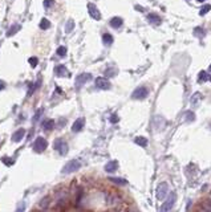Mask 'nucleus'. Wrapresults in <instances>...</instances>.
I'll return each instance as SVG.
<instances>
[{
  "label": "nucleus",
  "instance_id": "obj_1",
  "mask_svg": "<svg viewBox=\"0 0 211 212\" xmlns=\"http://www.w3.org/2000/svg\"><path fill=\"white\" fill-rule=\"evenodd\" d=\"M106 203L110 212H123L126 208L123 200L118 195H116V193H109L106 198Z\"/></svg>",
  "mask_w": 211,
  "mask_h": 212
},
{
  "label": "nucleus",
  "instance_id": "obj_2",
  "mask_svg": "<svg viewBox=\"0 0 211 212\" xmlns=\"http://www.w3.org/2000/svg\"><path fill=\"white\" fill-rule=\"evenodd\" d=\"M177 200V193L175 192H170V195L166 196V200L163 202V204L159 208V212H171L174 204Z\"/></svg>",
  "mask_w": 211,
  "mask_h": 212
},
{
  "label": "nucleus",
  "instance_id": "obj_3",
  "mask_svg": "<svg viewBox=\"0 0 211 212\" xmlns=\"http://www.w3.org/2000/svg\"><path fill=\"white\" fill-rule=\"evenodd\" d=\"M80 169H81V162L77 160V159H72L63 167L61 173H63L64 175H69V174H73V173H76V171H78Z\"/></svg>",
  "mask_w": 211,
  "mask_h": 212
},
{
  "label": "nucleus",
  "instance_id": "obj_4",
  "mask_svg": "<svg viewBox=\"0 0 211 212\" xmlns=\"http://www.w3.org/2000/svg\"><path fill=\"white\" fill-rule=\"evenodd\" d=\"M167 195H169V184L166 182H162V183L158 184L157 190H155V198H157V200H165Z\"/></svg>",
  "mask_w": 211,
  "mask_h": 212
},
{
  "label": "nucleus",
  "instance_id": "obj_5",
  "mask_svg": "<svg viewBox=\"0 0 211 212\" xmlns=\"http://www.w3.org/2000/svg\"><path fill=\"white\" fill-rule=\"evenodd\" d=\"M47 147H48V142H47L45 138L43 137H37L33 142V151L37 152V154H41V152H44Z\"/></svg>",
  "mask_w": 211,
  "mask_h": 212
},
{
  "label": "nucleus",
  "instance_id": "obj_6",
  "mask_svg": "<svg viewBox=\"0 0 211 212\" xmlns=\"http://www.w3.org/2000/svg\"><path fill=\"white\" fill-rule=\"evenodd\" d=\"M53 149L56 151H59L60 155H67L68 154V143L60 138H57L56 141L53 142Z\"/></svg>",
  "mask_w": 211,
  "mask_h": 212
},
{
  "label": "nucleus",
  "instance_id": "obj_7",
  "mask_svg": "<svg viewBox=\"0 0 211 212\" xmlns=\"http://www.w3.org/2000/svg\"><path fill=\"white\" fill-rule=\"evenodd\" d=\"M149 96V89L146 86H140L132 93V98L133 100H145Z\"/></svg>",
  "mask_w": 211,
  "mask_h": 212
},
{
  "label": "nucleus",
  "instance_id": "obj_8",
  "mask_svg": "<svg viewBox=\"0 0 211 212\" xmlns=\"http://www.w3.org/2000/svg\"><path fill=\"white\" fill-rule=\"evenodd\" d=\"M93 76L90 74V73H81V74H78L77 77H76V82H74V85L77 89H80L81 86H84L86 82H89L90 80H92Z\"/></svg>",
  "mask_w": 211,
  "mask_h": 212
},
{
  "label": "nucleus",
  "instance_id": "obj_9",
  "mask_svg": "<svg viewBox=\"0 0 211 212\" xmlns=\"http://www.w3.org/2000/svg\"><path fill=\"white\" fill-rule=\"evenodd\" d=\"M96 87L101 90H109L112 87L110 81L106 77H97L96 78Z\"/></svg>",
  "mask_w": 211,
  "mask_h": 212
},
{
  "label": "nucleus",
  "instance_id": "obj_10",
  "mask_svg": "<svg viewBox=\"0 0 211 212\" xmlns=\"http://www.w3.org/2000/svg\"><path fill=\"white\" fill-rule=\"evenodd\" d=\"M88 11H89V15H90L92 19H94V20H100L101 19V13H100V11H98V8L96 7L94 3H89V4H88Z\"/></svg>",
  "mask_w": 211,
  "mask_h": 212
},
{
  "label": "nucleus",
  "instance_id": "obj_11",
  "mask_svg": "<svg viewBox=\"0 0 211 212\" xmlns=\"http://www.w3.org/2000/svg\"><path fill=\"white\" fill-rule=\"evenodd\" d=\"M84 126H85V118H77L74 121V123L72 125V131L73 133H80L82 129H84Z\"/></svg>",
  "mask_w": 211,
  "mask_h": 212
},
{
  "label": "nucleus",
  "instance_id": "obj_12",
  "mask_svg": "<svg viewBox=\"0 0 211 212\" xmlns=\"http://www.w3.org/2000/svg\"><path fill=\"white\" fill-rule=\"evenodd\" d=\"M105 171H106L108 174H113L116 173V171L118 170V162L117 160H110V162H108L106 164H105Z\"/></svg>",
  "mask_w": 211,
  "mask_h": 212
},
{
  "label": "nucleus",
  "instance_id": "obj_13",
  "mask_svg": "<svg viewBox=\"0 0 211 212\" xmlns=\"http://www.w3.org/2000/svg\"><path fill=\"white\" fill-rule=\"evenodd\" d=\"M25 137V130L24 129H17L15 133L12 134V142L15 143H19V142Z\"/></svg>",
  "mask_w": 211,
  "mask_h": 212
},
{
  "label": "nucleus",
  "instance_id": "obj_14",
  "mask_svg": "<svg viewBox=\"0 0 211 212\" xmlns=\"http://www.w3.org/2000/svg\"><path fill=\"white\" fill-rule=\"evenodd\" d=\"M54 73H56L57 77H67L68 76V70H67V68H65V65H56Z\"/></svg>",
  "mask_w": 211,
  "mask_h": 212
},
{
  "label": "nucleus",
  "instance_id": "obj_15",
  "mask_svg": "<svg viewBox=\"0 0 211 212\" xmlns=\"http://www.w3.org/2000/svg\"><path fill=\"white\" fill-rule=\"evenodd\" d=\"M147 21H149V23H150V24H154V25H159V24H161V17H159L158 16V15L157 13H147Z\"/></svg>",
  "mask_w": 211,
  "mask_h": 212
},
{
  "label": "nucleus",
  "instance_id": "obj_16",
  "mask_svg": "<svg viewBox=\"0 0 211 212\" xmlns=\"http://www.w3.org/2000/svg\"><path fill=\"white\" fill-rule=\"evenodd\" d=\"M123 24V20L121 19V17H113V19H110V21H109V25H110L112 28H114V29H118V28H121V25Z\"/></svg>",
  "mask_w": 211,
  "mask_h": 212
},
{
  "label": "nucleus",
  "instance_id": "obj_17",
  "mask_svg": "<svg viewBox=\"0 0 211 212\" xmlns=\"http://www.w3.org/2000/svg\"><path fill=\"white\" fill-rule=\"evenodd\" d=\"M165 127V121H163L162 117L155 115L154 117V129L155 130H162Z\"/></svg>",
  "mask_w": 211,
  "mask_h": 212
},
{
  "label": "nucleus",
  "instance_id": "obj_18",
  "mask_svg": "<svg viewBox=\"0 0 211 212\" xmlns=\"http://www.w3.org/2000/svg\"><path fill=\"white\" fill-rule=\"evenodd\" d=\"M202 98H203V96H202V94L199 93V92L194 93V94L191 96V98H190V104H191V106H194V108H195V106H198L199 101H201Z\"/></svg>",
  "mask_w": 211,
  "mask_h": 212
},
{
  "label": "nucleus",
  "instance_id": "obj_19",
  "mask_svg": "<svg viewBox=\"0 0 211 212\" xmlns=\"http://www.w3.org/2000/svg\"><path fill=\"white\" fill-rule=\"evenodd\" d=\"M117 73H118V69L116 67H109L106 70H105L104 74H105V77H106V78H110V77H116Z\"/></svg>",
  "mask_w": 211,
  "mask_h": 212
},
{
  "label": "nucleus",
  "instance_id": "obj_20",
  "mask_svg": "<svg viewBox=\"0 0 211 212\" xmlns=\"http://www.w3.org/2000/svg\"><path fill=\"white\" fill-rule=\"evenodd\" d=\"M109 180L113 182V183H114V184H117V186H126V184H128V180H126V179H123V178L109 176Z\"/></svg>",
  "mask_w": 211,
  "mask_h": 212
},
{
  "label": "nucleus",
  "instance_id": "obj_21",
  "mask_svg": "<svg viewBox=\"0 0 211 212\" xmlns=\"http://www.w3.org/2000/svg\"><path fill=\"white\" fill-rule=\"evenodd\" d=\"M54 125H56V123H54L53 119H45L44 122H43V129L45 131H50V130H53Z\"/></svg>",
  "mask_w": 211,
  "mask_h": 212
},
{
  "label": "nucleus",
  "instance_id": "obj_22",
  "mask_svg": "<svg viewBox=\"0 0 211 212\" xmlns=\"http://www.w3.org/2000/svg\"><path fill=\"white\" fill-rule=\"evenodd\" d=\"M49 204H50V196H44V198L39 202V207L41 208V210H47V208L49 207Z\"/></svg>",
  "mask_w": 211,
  "mask_h": 212
},
{
  "label": "nucleus",
  "instance_id": "obj_23",
  "mask_svg": "<svg viewBox=\"0 0 211 212\" xmlns=\"http://www.w3.org/2000/svg\"><path fill=\"white\" fill-rule=\"evenodd\" d=\"M20 28H21V25L20 24H13L12 27H11L8 31H7V36H8V37H11V36H13L15 33H17V32L20 31Z\"/></svg>",
  "mask_w": 211,
  "mask_h": 212
},
{
  "label": "nucleus",
  "instance_id": "obj_24",
  "mask_svg": "<svg viewBox=\"0 0 211 212\" xmlns=\"http://www.w3.org/2000/svg\"><path fill=\"white\" fill-rule=\"evenodd\" d=\"M134 143L141 146V147H146L147 146V139L145 137H136L134 138Z\"/></svg>",
  "mask_w": 211,
  "mask_h": 212
},
{
  "label": "nucleus",
  "instance_id": "obj_25",
  "mask_svg": "<svg viewBox=\"0 0 211 212\" xmlns=\"http://www.w3.org/2000/svg\"><path fill=\"white\" fill-rule=\"evenodd\" d=\"M40 85H41V80H39L36 84H29V90H28V96H32L35 93L36 89H39Z\"/></svg>",
  "mask_w": 211,
  "mask_h": 212
},
{
  "label": "nucleus",
  "instance_id": "obj_26",
  "mask_svg": "<svg viewBox=\"0 0 211 212\" xmlns=\"http://www.w3.org/2000/svg\"><path fill=\"white\" fill-rule=\"evenodd\" d=\"M102 43L105 45H112L113 44V36L109 33H104L102 35Z\"/></svg>",
  "mask_w": 211,
  "mask_h": 212
},
{
  "label": "nucleus",
  "instance_id": "obj_27",
  "mask_svg": "<svg viewBox=\"0 0 211 212\" xmlns=\"http://www.w3.org/2000/svg\"><path fill=\"white\" fill-rule=\"evenodd\" d=\"M210 76L207 74V72L206 70H202V72H199V74H198V82H206L207 80H209Z\"/></svg>",
  "mask_w": 211,
  "mask_h": 212
},
{
  "label": "nucleus",
  "instance_id": "obj_28",
  "mask_svg": "<svg viewBox=\"0 0 211 212\" xmlns=\"http://www.w3.org/2000/svg\"><path fill=\"white\" fill-rule=\"evenodd\" d=\"M39 27L43 29V31H45V29H49L50 28V21L48 19H41V21H40Z\"/></svg>",
  "mask_w": 211,
  "mask_h": 212
},
{
  "label": "nucleus",
  "instance_id": "obj_29",
  "mask_svg": "<svg viewBox=\"0 0 211 212\" xmlns=\"http://www.w3.org/2000/svg\"><path fill=\"white\" fill-rule=\"evenodd\" d=\"M199 212H211V200H207V202L203 203Z\"/></svg>",
  "mask_w": 211,
  "mask_h": 212
},
{
  "label": "nucleus",
  "instance_id": "obj_30",
  "mask_svg": "<svg viewBox=\"0 0 211 212\" xmlns=\"http://www.w3.org/2000/svg\"><path fill=\"white\" fill-rule=\"evenodd\" d=\"M73 29H74V21L71 19V20L67 21V25H65V32H67V33H71Z\"/></svg>",
  "mask_w": 211,
  "mask_h": 212
},
{
  "label": "nucleus",
  "instance_id": "obj_31",
  "mask_svg": "<svg viewBox=\"0 0 211 212\" xmlns=\"http://www.w3.org/2000/svg\"><path fill=\"white\" fill-rule=\"evenodd\" d=\"M194 35L196 36V37L202 39L203 36H205V29H203L202 27H196V28H194Z\"/></svg>",
  "mask_w": 211,
  "mask_h": 212
},
{
  "label": "nucleus",
  "instance_id": "obj_32",
  "mask_svg": "<svg viewBox=\"0 0 211 212\" xmlns=\"http://www.w3.org/2000/svg\"><path fill=\"white\" fill-rule=\"evenodd\" d=\"M82 195H84V190L81 187H78L77 188V193H76V204H80V202H81V199H82Z\"/></svg>",
  "mask_w": 211,
  "mask_h": 212
},
{
  "label": "nucleus",
  "instance_id": "obj_33",
  "mask_svg": "<svg viewBox=\"0 0 211 212\" xmlns=\"http://www.w3.org/2000/svg\"><path fill=\"white\" fill-rule=\"evenodd\" d=\"M56 53H57V56H60V57H65L67 56V48H65L64 45H60L59 48H57Z\"/></svg>",
  "mask_w": 211,
  "mask_h": 212
},
{
  "label": "nucleus",
  "instance_id": "obj_34",
  "mask_svg": "<svg viewBox=\"0 0 211 212\" xmlns=\"http://www.w3.org/2000/svg\"><path fill=\"white\" fill-rule=\"evenodd\" d=\"M211 11V5L210 4H206V5H203L201 9H199V15L201 16H205V15L207 13V12H210Z\"/></svg>",
  "mask_w": 211,
  "mask_h": 212
},
{
  "label": "nucleus",
  "instance_id": "obj_35",
  "mask_svg": "<svg viewBox=\"0 0 211 212\" xmlns=\"http://www.w3.org/2000/svg\"><path fill=\"white\" fill-rule=\"evenodd\" d=\"M25 207H27L25 202H19V203H17V206H16V211L15 212H24Z\"/></svg>",
  "mask_w": 211,
  "mask_h": 212
},
{
  "label": "nucleus",
  "instance_id": "obj_36",
  "mask_svg": "<svg viewBox=\"0 0 211 212\" xmlns=\"http://www.w3.org/2000/svg\"><path fill=\"white\" fill-rule=\"evenodd\" d=\"M186 121L187 122H192V121H195V114L192 111H187L186 113Z\"/></svg>",
  "mask_w": 211,
  "mask_h": 212
},
{
  "label": "nucleus",
  "instance_id": "obj_37",
  "mask_svg": "<svg viewBox=\"0 0 211 212\" xmlns=\"http://www.w3.org/2000/svg\"><path fill=\"white\" fill-rule=\"evenodd\" d=\"M28 63L31 64L32 68H36V67H37V64H39V60H37V57H31L29 60H28Z\"/></svg>",
  "mask_w": 211,
  "mask_h": 212
},
{
  "label": "nucleus",
  "instance_id": "obj_38",
  "mask_svg": "<svg viewBox=\"0 0 211 212\" xmlns=\"http://www.w3.org/2000/svg\"><path fill=\"white\" fill-rule=\"evenodd\" d=\"M2 162L7 164V166H12L13 163H15V160H13L12 158H2Z\"/></svg>",
  "mask_w": 211,
  "mask_h": 212
},
{
  "label": "nucleus",
  "instance_id": "obj_39",
  "mask_svg": "<svg viewBox=\"0 0 211 212\" xmlns=\"http://www.w3.org/2000/svg\"><path fill=\"white\" fill-rule=\"evenodd\" d=\"M54 5V0H44V7L45 8H52Z\"/></svg>",
  "mask_w": 211,
  "mask_h": 212
},
{
  "label": "nucleus",
  "instance_id": "obj_40",
  "mask_svg": "<svg viewBox=\"0 0 211 212\" xmlns=\"http://www.w3.org/2000/svg\"><path fill=\"white\" fill-rule=\"evenodd\" d=\"M43 111H44V110H43V109H39V110L36 111V114H35V117H33V119H32V121H33V122H37V119L40 118V117H41Z\"/></svg>",
  "mask_w": 211,
  "mask_h": 212
},
{
  "label": "nucleus",
  "instance_id": "obj_41",
  "mask_svg": "<svg viewBox=\"0 0 211 212\" xmlns=\"http://www.w3.org/2000/svg\"><path fill=\"white\" fill-rule=\"evenodd\" d=\"M118 121H119V118H118V115H117V114L110 115V122H112V123H117Z\"/></svg>",
  "mask_w": 211,
  "mask_h": 212
},
{
  "label": "nucleus",
  "instance_id": "obj_42",
  "mask_svg": "<svg viewBox=\"0 0 211 212\" xmlns=\"http://www.w3.org/2000/svg\"><path fill=\"white\" fill-rule=\"evenodd\" d=\"M65 123H67V119H65V118H61V119L59 121V123H57V125H59L60 129H63V127L65 126Z\"/></svg>",
  "mask_w": 211,
  "mask_h": 212
},
{
  "label": "nucleus",
  "instance_id": "obj_43",
  "mask_svg": "<svg viewBox=\"0 0 211 212\" xmlns=\"http://www.w3.org/2000/svg\"><path fill=\"white\" fill-rule=\"evenodd\" d=\"M5 87H7V84L4 81H0V92H2V90H4Z\"/></svg>",
  "mask_w": 211,
  "mask_h": 212
},
{
  "label": "nucleus",
  "instance_id": "obj_44",
  "mask_svg": "<svg viewBox=\"0 0 211 212\" xmlns=\"http://www.w3.org/2000/svg\"><path fill=\"white\" fill-rule=\"evenodd\" d=\"M123 212H137L136 208H133V207H128V208H125V211Z\"/></svg>",
  "mask_w": 211,
  "mask_h": 212
},
{
  "label": "nucleus",
  "instance_id": "obj_45",
  "mask_svg": "<svg viewBox=\"0 0 211 212\" xmlns=\"http://www.w3.org/2000/svg\"><path fill=\"white\" fill-rule=\"evenodd\" d=\"M136 9H138V11H144V8H141V7H138V5H136Z\"/></svg>",
  "mask_w": 211,
  "mask_h": 212
},
{
  "label": "nucleus",
  "instance_id": "obj_46",
  "mask_svg": "<svg viewBox=\"0 0 211 212\" xmlns=\"http://www.w3.org/2000/svg\"><path fill=\"white\" fill-rule=\"evenodd\" d=\"M196 2H198V3H203V2H205V0H196Z\"/></svg>",
  "mask_w": 211,
  "mask_h": 212
},
{
  "label": "nucleus",
  "instance_id": "obj_47",
  "mask_svg": "<svg viewBox=\"0 0 211 212\" xmlns=\"http://www.w3.org/2000/svg\"><path fill=\"white\" fill-rule=\"evenodd\" d=\"M209 69H210V70H211V64H210V67H209Z\"/></svg>",
  "mask_w": 211,
  "mask_h": 212
},
{
  "label": "nucleus",
  "instance_id": "obj_48",
  "mask_svg": "<svg viewBox=\"0 0 211 212\" xmlns=\"http://www.w3.org/2000/svg\"><path fill=\"white\" fill-rule=\"evenodd\" d=\"M209 80H210V81H211V76H210V77H209Z\"/></svg>",
  "mask_w": 211,
  "mask_h": 212
},
{
  "label": "nucleus",
  "instance_id": "obj_49",
  "mask_svg": "<svg viewBox=\"0 0 211 212\" xmlns=\"http://www.w3.org/2000/svg\"><path fill=\"white\" fill-rule=\"evenodd\" d=\"M44 212H45V211H44Z\"/></svg>",
  "mask_w": 211,
  "mask_h": 212
}]
</instances>
